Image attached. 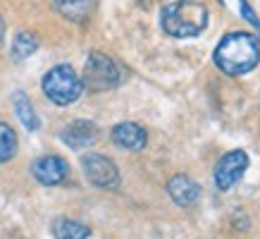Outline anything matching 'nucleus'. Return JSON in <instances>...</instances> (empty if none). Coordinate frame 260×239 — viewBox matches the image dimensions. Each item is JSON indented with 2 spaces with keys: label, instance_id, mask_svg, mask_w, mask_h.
<instances>
[{
  "label": "nucleus",
  "instance_id": "f257e3e1",
  "mask_svg": "<svg viewBox=\"0 0 260 239\" xmlns=\"http://www.w3.org/2000/svg\"><path fill=\"white\" fill-rule=\"evenodd\" d=\"M260 60V41L258 36L246 32H232L220 41L215 50V63L224 74L239 77L251 72Z\"/></svg>",
  "mask_w": 260,
  "mask_h": 239
},
{
  "label": "nucleus",
  "instance_id": "f03ea898",
  "mask_svg": "<svg viewBox=\"0 0 260 239\" xmlns=\"http://www.w3.org/2000/svg\"><path fill=\"white\" fill-rule=\"evenodd\" d=\"M160 24L174 39H191L205 29L208 10L203 3H196V0H177L162 10Z\"/></svg>",
  "mask_w": 260,
  "mask_h": 239
},
{
  "label": "nucleus",
  "instance_id": "7ed1b4c3",
  "mask_svg": "<svg viewBox=\"0 0 260 239\" xmlns=\"http://www.w3.org/2000/svg\"><path fill=\"white\" fill-rule=\"evenodd\" d=\"M84 91L79 74L72 70L70 65H57L43 77V94L55 105H70Z\"/></svg>",
  "mask_w": 260,
  "mask_h": 239
},
{
  "label": "nucleus",
  "instance_id": "20e7f679",
  "mask_svg": "<svg viewBox=\"0 0 260 239\" xmlns=\"http://www.w3.org/2000/svg\"><path fill=\"white\" fill-rule=\"evenodd\" d=\"M122 79V72H119L117 63L108 57L105 53H91L86 57V65H84V77H81V84L91 91H108V88H115Z\"/></svg>",
  "mask_w": 260,
  "mask_h": 239
},
{
  "label": "nucleus",
  "instance_id": "39448f33",
  "mask_svg": "<svg viewBox=\"0 0 260 239\" xmlns=\"http://www.w3.org/2000/svg\"><path fill=\"white\" fill-rule=\"evenodd\" d=\"M81 167L84 175L88 177V182L101 187V189H115L119 184V170L110 158H105L101 153H88L81 158Z\"/></svg>",
  "mask_w": 260,
  "mask_h": 239
},
{
  "label": "nucleus",
  "instance_id": "423d86ee",
  "mask_svg": "<svg viewBox=\"0 0 260 239\" xmlns=\"http://www.w3.org/2000/svg\"><path fill=\"white\" fill-rule=\"evenodd\" d=\"M246 167H248L246 151H229L224 158H220V163L215 167V184H217V189L220 191L232 189L244 177Z\"/></svg>",
  "mask_w": 260,
  "mask_h": 239
},
{
  "label": "nucleus",
  "instance_id": "0eeeda50",
  "mask_svg": "<svg viewBox=\"0 0 260 239\" xmlns=\"http://www.w3.org/2000/svg\"><path fill=\"white\" fill-rule=\"evenodd\" d=\"M31 172L41 184L55 187V184H62L64 180H67L70 165H67L64 158H60V156H41V158L34 160Z\"/></svg>",
  "mask_w": 260,
  "mask_h": 239
},
{
  "label": "nucleus",
  "instance_id": "6e6552de",
  "mask_svg": "<svg viewBox=\"0 0 260 239\" xmlns=\"http://www.w3.org/2000/svg\"><path fill=\"white\" fill-rule=\"evenodd\" d=\"M60 139H62L70 148L79 151V148H86L91 143H95L98 139V127H95L91 120H74L67 127L60 132Z\"/></svg>",
  "mask_w": 260,
  "mask_h": 239
},
{
  "label": "nucleus",
  "instance_id": "1a4fd4ad",
  "mask_svg": "<svg viewBox=\"0 0 260 239\" xmlns=\"http://www.w3.org/2000/svg\"><path fill=\"white\" fill-rule=\"evenodd\" d=\"M167 194H170V199L177 206L189 208L193 203H198V199H201V187H198V182H193L186 175H174L167 182Z\"/></svg>",
  "mask_w": 260,
  "mask_h": 239
},
{
  "label": "nucleus",
  "instance_id": "9d476101",
  "mask_svg": "<svg viewBox=\"0 0 260 239\" xmlns=\"http://www.w3.org/2000/svg\"><path fill=\"white\" fill-rule=\"evenodd\" d=\"M112 141L126 151H141L148 141V134H146V129L134 125V122H122L112 129Z\"/></svg>",
  "mask_w": 260,
  "mask_h": 239
},
{
  "label": "nucleus",
  "instance_id": "9b49d317",
  "mask_svg": "<svg viewBox=\"0 0 260 239\" xmlns=\"http://www.w3.org/2000/svg\"><path fill=\"white\" fill-rule=\"evenodd\" d=\"M55 10L72 22H84L95 8V0H53Z\"/></svg>",
  "mask_w": 260,
  "mask_h": 239
},
{
  "label": "nucleus",
  "instance_id": "f8f14e48",
  "mask_svg": "<svg viewBox=\"0 0 260 239\" xmlns=\"http://www.w3.org/2000/svg\"><path fill=\"white\" fill-rule=\"evenodd\" d=\"M88 234H91V230L77 220H70V218L53 220V237L55 239H88Z\"/></svg>",
  "mask_w": 260,
  "mask_h": 239
},
{
  "label": "nucleus",
  "instance_id": "ddd939ff",
  "mask_svg": "<svg viewBox=\"0 0 260 239\" xmlns=\"http://www.w3.org/2000/svg\"><path fill=\"white\" fill-rule=\"evenodd\" d=\"M12 103H15V112L17 117L22 120V125L29 132H36L39 129V115H36V110L31 108V101L26 98V94H22V91H17L15 96H12Z\"/></svg>",
  "mask_w": 260,
  "mask_h": 239
},
{
  "label": "nucleus",
  "instance_id": "4468645a",
  "mask_svg": "<svg viewBox=\"0 0 260 239\" xmlns=\"http://www.w3.org/2000/svg\"><path fill=\"white\" fill-rule=\"evenodd\" d=\"M36 48H39V36L31 32H22L17 34L15 41H12V60H26V57L36 53Z\"/></svg>",
  "mask_w": 260,
  "mask_h": 239
},
{
  "label": "nucleus",
  "instance_id": "2eb2a0df",
  "mask_svg": "<svg viewBox=\"0 0 260 239\" xmlns=\"http://www.w3.org/2000/svg\"><path fill=\"white\" fill-rule=\"evenodd\" d=\"M17 151V134L15 129L5 125V122H0V163H5L15 156Z\"/></svg>",
  "mask_w": 260,
  "mask_h": 239
},
{
  "label": "nucleus",
  "instance_id": "dca6fc26",
  "mask_svg": "<svg viewBox=\"0 0 260 239\" xmlns=\"http://www.w3.org/2000/svg\"><path fill=\"white\" fill-rule=\"evenodd\" d=\"M239 3H241V15H244L246 19H248V22L253 24V26H258V29H260V19H258V15H255V12L251 10L248 0H239Z\"/></svg>",
  "mask_w": 260,
  "mask_h": 239
},
{
  "label": "nucleus",
  "instance_id": "f3484780",
  "mask_svg": "<svg viewBox=\"0 0 260 239\" xmlns=\"http://www.w3.org/2000/svg\"><path fill=\"white\" fill-rule=\"evenodd\" d=\"M5 39V24H3V17H0V43Z\"/></svg>",
  "mask_w": 260,
  "mask_h": 239
}]
</instances>
